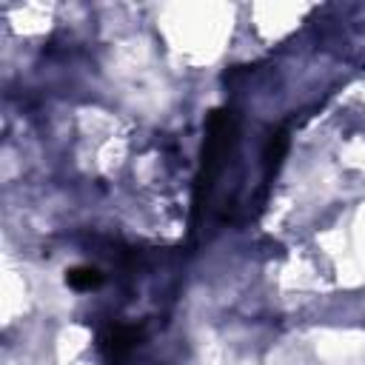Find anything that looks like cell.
Masks as SVG:
<instances>
[{"label":"cell","mask_w":365,"mask_h":365,"mask_svg":"<svg viewBox=\"0 0 365 365\" xmlns=\"http://www.w3.org/2000/svg\"><path fill=\"white\" fill-rule=\"evenodd\" d=\"M137 339H140V331H137V328H128V325H111V328L103 331L100 345H103L106 356H108L111 362H117V359H123V356L137 345Z\"/></svg>","instance_id":"6da1fadb"},{"label":"cell","mask_w":365,"mask_h":365,"mask_svg":"<svg viewBox=\"0 0 365 365\" xmlns=\"http://www.w3.org/2000/svg\"><path fill=\"white\" fill-rule=\"evenodd\" d=\"M285 151H288V131L271 134V140H268V145H265V154H262V157H265V174H268V177L279 168Z\"/></svg>","instance_id":"7a4b0ae2"},{"label":"cell","mask_w":365,"mask_h":365,"mask_svg":"<svg viewBox=\"0 0 365 365\" xmlns=\"http://www.w3.org/2000/svg\"><path fill=\"white\" fill-rule=\"evenodd\" d=\"M66 282L74 288V291H91V288H100L103 285V274L97 268H88V265H80V268H71L66 274Z\"/></svg>","instance_id":"3957f363"}]
</instances>
